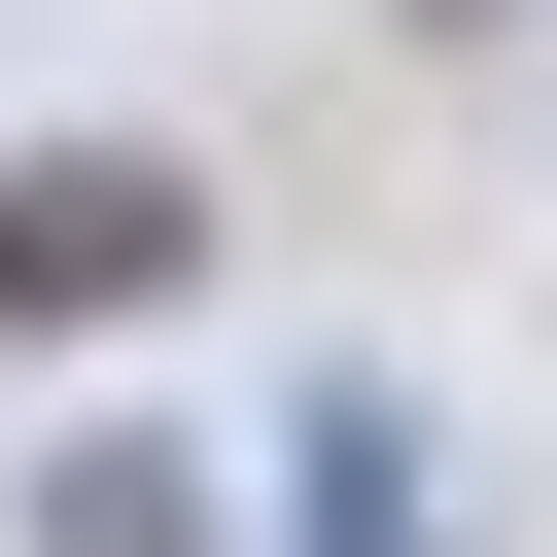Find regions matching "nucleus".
Segmentation results:
<instances>
[{
	"label": "nucleus",
	"mask_w": 557,
	"mask_h": 557,
	"mask_svg": "<svg viewBox=\"0 0 557 557\" xmlns=\"http://www.w3.org/2000/svg\"><path fill=\"white\" fill-rule=\"evenodd\" d=\"M174 278H209V174H174V139H35V174H0V313H35V348L174 313Z\"/></svg>",
	"instance_id": "1"
},
{
	"label": "nucleus",
	"mask_w": 557,
	"mask_h": 557,
	"mask_svg": "<svg viewBox=\"0 0 557 557\" xmlns=\"http://www.w3.org/2000/svg\"><path fill=\"white\" fill-rule=\"evenodd\" d=\"M35 557H209V487H174L139 418H104V453H35Z\"/></svg>",
	"instance_id": "2"
},
{
	"label": "nucleus",
	"mask_w": 557,
	"mask_h": 557,
	"mask_svg": "<svg viewBox=\"0 0 557 557\" xmlns=\"http://www.w3.org/2000/svg\"><path fill=\"white\" fill-rule=\"evenodd\" d=\"M313 557H453V522H418V418H383V383H313Z\"/></svg>",
	"instance_id": "3"
},
{
	"label": "nucleus",
	"mask_w": 557,
	"mask_h": 557,
	"mask_svg": "<svg viewBox=\"0 0 557 557\" xmlns=\"http://www.w3.org/2000/svg\"><path fill=\"white\" fill-rule=\"evenodd\" d=\"M418 35H522V0H418Z\"/></svg>",
	"instance_id": "4"
}]
</instances>
